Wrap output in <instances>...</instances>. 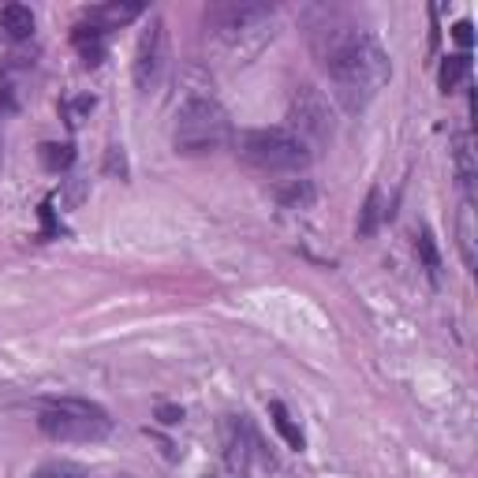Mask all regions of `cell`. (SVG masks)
<instances>
[{
    "label": "cell",
    "mask_w": 478,
    "mask_h": 478,
    "mask_svg": "<svg viewBox=\"0 0 478 478\" xmlns=\"http://www.w3.org/2000/svg\"><path fill=\"white\" fill-rule=\"evenodd\" d=\"M157 419H161L165 426H180V422H183V408H172V404H161V408H157Z\"/></svg>",
    "instance_id": "22"
},
{
    "label": "cell",
    "mask_w": 478,
    "mask_h": 478,
    "mask_svg": "<svg viewBox=\"0 0 478 478\" xmlns=\"http://www.w3.org/2000/svg\"><path fill=\"white\" fill-rule=\"evenodd\" d=\"M235 153L258 172H303L310 165V146L288 128H255L235 135Z\"/></svg>",
    "instance_id": "2"
},
{
    "label": "cell",
    "mask_w": 478,
    "mask_h": 478,
    "mask_svg": "<svg viewBox=\"0 0 478 478\" xmlns=\"http://www.w3.org/2000/svg\"><path fill=\"white\" fill-rule=\"evenodd\" d=\"M71 161H75V146L71 142H46L42 146V165L49 172H64V169H71Z\"/></svg>",
    "instance_id": "18"
},
{
    "label": "cell",
    "mask_w": 478,
    "mask_h": 478,
    "mask_svg": "<svg viewBox=\"0 0 478 478\" xmlns=\"http://www.w3.org/2000/svg\"><path fill=\"white\" fill-rule=\"evenodd\" d=\"M0 161H5V153H0Z\"/></svg>",
    "instance_id": "24"
},
{
    "label": "cell",
    "mask_w": 478,
    "mask_h": 478,
    "mask_svg": "<svg viewBox=\"0 0 478 478\" xmlns=\"http://www.w3.org/2000/svg\"><path fill=\"white\" fill-rule=\"evenodd\" d=\"M269 23H273V8L269 5H247V0H221V5H213L206 12V30L217 37V42H224L228 49H239V53H247L244 42L251 34H255V42H265L273 34Z\"/></svg>",
    "instance_id": "5"
},
{
    "label": "cell",
    "mask_w": 478,
    "mask_h": 478,
    "mask_svg": "<svg viewBox=\"0 0 478 478\" xmlns=\"http://www.w3.org/2000/svg\"><path fill=\"white\" fill-rule=\"evenodd\" d=\"M456 232H460V255H463V265L474 269V265H478V247H474V206H471V198L460 206Z\"/></svg>",
    "instance_id": "13"
},
{
    "label": "cell",
    "mask_w": 478,
    "mask_h": 478,
    "mask_svg": "<svg viewBox=\"0 0 478 478\" xmlns=\"http://www.w3.org/2000/svg\"><path fill=\"white\" fill-rule=\"evenodd\" d=\"M385 217H389V206H385V191H381V187H370V194H367L363 210H358V224H355L358 239H370V235L381 228V221H385Z\"/></svg>",
    "instance_id": "10"
},
{
    "label": "cell",
    "mask_w": 478,
    "mask_h": 478,
    "mask_svg": "<svg viewBox=\"0 0 478 478\" xmlns=\"http://www.w3.org/2000/svg\"><path fill=\"white\" fill-rule=\"evenodd\" d=\"M452 37H456V42L463 46V53H467V49H471V42H474V34H471V23H467V19H460V23L452 26Z\"/></svg>",
    "instance_id": "23"
},
{
    "label": "cell",
    "mask_w": 478,
    "mask_h": 478,
    "mask_svg": "<svg viewBox=\"0 0 478 478\" xmlns=\"http://www.w3.org/2000/svg\"><path fill=\"white\" fill-rule=\"evenodd\" d=\"M415 251H419V258H422V265H426V273H430V281H437V276H442V258H437V247H433L430 228H419V232H415Z\"/></svg>",
    "instance_id": "19"
},
{
    "label": "cell",
    "mask_w": 478,
    "mask_h": 478,
    "mask_svg": "<svg viewBox=\"0 0 478 478\" xmlns=\"http://www.w3.org/2000/svg\"><path fill=\"white\" fill-rule=\"evenodd\" d=\"M172 142L180 153L187 157H198V153H213L221 146L232 142V124H228V112L213 101V98H203V94H191L180 112H176V131H172Z\"/></svg>",
    "instance_id": "3"
},
{
    "label": "cell",
    "mask_w": 478,
    "mask_h": 478,
    "mask_svg": "<svg viewBox=\"0 0 478 478\" xmlns=\"http://www.w3.org/2000/svg\"><path fill=\"white\" fill-rule=\"evenodd\" d=\"M105 172H112V176H120V180H128V157H124V150H120V146L109 150V157H105Z\"/></svg>",
    "instance_id": "21"
},
{
    "label": "cell",
    "mask_w": 478,
    "mask_h": 478,
    "mask_svg": "<svg viewBox=\"0 0 478 478\" xmlns=\"http://www.w3.org/2000/svg\"><path fill=\"white\" fill-rule=\"evenodd\" d=\"M317 57L333 78L337 101L348 112H363L392 75L389 53L374 34L363 30H329V46L317 49Z\"/></svg>",
    "instance_id": "1"
},
{
    "label": "cell",
    "mask_w": 478,
    "mask_h": 478,
    "mask_svg": "<svg viewBox=\"0 0 478 478\" xmlns=\"http://www.w3.org/2000/svg\"><path fill=\"white\" fill-rule=\"evenodd\" d=\"M269 415H273V426H276V433H281L285 437V442H288V449H303V430L292 422V415H288V408L281 404V400H273L269 404Z\"/></svg>",
    "instance_id": "17"
},
{
    "label": "cell",
    "mask_w": 478,
    "mask_h": 478,
    "mask_svg": "<svg viewBox=\"0 0 478 478\" xmlns=\"http://www.w3.org/2000/svg\"><path fill=\"white\" fill-rule=\"evenodd\" d=\"M34 478H87V467L75 460H49L34 471Z\"/></svg>",
    "instance_id": "20"
},
{
    "label": "cell",
    "mask_w": 478,
    "mask_h": 478,
    "mask_svg": "<svg viewBox=\"0 0 478 478\" xmlns=\"http://www.w3.org/2000/svg\"><path fill=\"white\" fill-rule=\"evenodd\" d=\"M281 206L285 210H310L314 206V198H317V191H314V183L310 180H292L288 187H281Z\"/></svg>",
    "instance_id": "16"
},
{
    "label": "cell",
    "mask_w": 478,
    "mask_h": 478,
    "mask_svg": "<svg viewBox=\"0 0 478 478\" xmlns=\"http://www.w3.org/2000/svg\"><path fill=\"white\" fill-rule=\"evenodd\" d=\"M0 30H5V37H12V42H26L34 34V12L26 5H5L0 8Z\"/></svg>",
    "instance_id": "11"
},
{
    "label": "cell",
    "mask_w": 478,
    "mask_h": 478,
    "mask_svg": "<svg viewBox=\"0 0 478 478\" xmlns=\"http://www.w3.org/2000/svg\"><path fill=\"white\" fill-rule=\"evenodd\" d=\"M37 430L53 437V442H101L112 430V419L105 408H98L90 400L60 396V400L42 404V411H37Z\"/></svg>",
    "instance_id": "4"
},
{
    "label": "cell",
    "mask_w": 478,
    "mask_h": 478,
    "mask_svg": "<svg viewBox=\"0 0 478 478\" xmlns=\"http://www.w3.org/2000/svg\"><path fill=\"white\" fill-rule=\"evenodd\" d=\"M98 98L94 94H75V98H64L60 101V116H64V124L75 131V128H83V120L94 112Z\"/></svg>",
    "instance_id": "15"
},
{
    "label": "cell",
    "mask_w": 478,
    "mask_h": 478,
    "mask_svg": "<svg viewBox=\"0 0 478 478\" xmlns=\"http://www.w3.org/2000/svg\"><path fill=\"white\" fill-rule=\"evenodd\" d=\"M165 68V23L153 19L150 30H142L139 49H135V83L150 90L157 83V75Z\"/></svg>",
    "instance_id": "7"
},
{
    "label": "cell",
    "mask_w": 478,
    "mask_h": 478,
    "mask_svg": "<svg viewBox=\"0 0 478 478\" xmlns=\"http://www.w3.org/2000/svg\"><path fill=\"white\" fill-rule=\"evenodd\" d=\"M471 78V53H456L449 60H442V68H437V87H442V94H452L460 83H467Z\"/></svg>",
    "instance_id": "12"
},
{
    "label": "cell",
    "mask_w": 478,
    "mask_h": 478,
    "mask_svg": "<svg viewBox=\"0 0 478 478\" xmlns=\"http://www.w3.org/2000/svg\"><path fill=\"white\" fill-rule=\"evenodd\" d=\"M71 42H75V49H78L87 68H98L105 60V30H98L94 23H78Z\"/></svg>",
    "instance_id": "9"
},
{
    "label": "cell",
    "mask_w": 478,
    "mask_h": 478,
    "mask_svg": "<svg viewBox=\"0 0 478 478\" xmlns=\"http://www.w3.org/2000/svg\"><path fill=\"white\" fill-rule=\"evenodd\" d=\"M452 165H456V180H460V187L471 191V187H474V146H471V135H456Z\"/></svg>",
    "instance_id": "14"
},
{
    "label": "cell",
    "mask_w": 478,
    "mask_h": 478,
    "mask_svg": "<svg viewBox=\"0 0 478 478\" xmlns=\"http://www.w3.org/2000/svg\"><path fill=\"white\" fill-rule=\"evenodd\" d=\"M146 8L142 5H120V0H112V5H98V8H90L87 12V23H94L98 30H116V26H124V23H131V19H139Z\"/></svg>",
    "instance_id": "8"
},
{
    "label": "cell",
    "mask_w": 478,
    "mask_h": 478,
    "mask_svg": "<svg viewBox=\"0 0 478 478\" xmlns=\"http://www.w3.org/2000/svg\"><path fill=\"white\" fill-rule=\"evenodd\" d=\"M288 120H292V128L288 131H296L310 150L314 146H322V142H329L333 139V109H329V101H326V94L322 90H314V87H296L292 90V101H288Z\"/></svg>",
    "instance_id": "6"
}]
</instances>
